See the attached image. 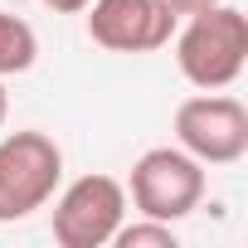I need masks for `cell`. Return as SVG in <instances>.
<instances>
[{"label":"cell","mask_w":248,"mask_h":248,"mask_svg":"<svg viewBox=\"0 0 248 248\" xmlns=\"http://www.w3.org/2000/svg\"><path fill=\"white\" fill-rule=\"evenodd\" d=\"M170 39H175V68L200 93H219L238 83L248 63V15L224 0L200 15H185V30H175Z\"/></svg>","instance_id":"1"},{"label":"cell","mask_w":248,"mask_h":248,"mask_svg":"<svg viewBox=\"0 0 248 248\" xmlns=\"http://www.w3.org/2000/svg\"><path fill=\"white\" fill-rule=\"evenodd\" d=\"M175 25L180 15L166 0H88V39L107 54H156Z\"/></svg>","instance_id":"6"},{"label":"cell","mask_w":248,"mask_h":248,"mask_svg":"<svg viewBox=\"0 0 248 248\" xmlns=\"http://www.w3.org/2000/svg\"><path fill=\"white\" fill-rule=\"evenodd\" d=\"M127 219V185L117 175H78L54 200V243L59 248H102Z\"/></svg>","instance_id":"5"},{"label":"cell","mask_w":248,"mask_h":248,"mask_svg":"<svg viewBox=\"0 0 248 248\" xmlns=\"http://www.w3.org/2000/svg\"><path fill=\"white\" fill-rule=\"evenodd\" d=\"M39 59V34L30 20L10 15V10H0V78H10V73H30Z\"/></svg>","instance_id":"7"},{"label":"cell","mask_w":248,"mask_h":248,"mask_svg":"<svg viewBox=\"0 0 248 248\" xmlns=\"http://www.w3.org/2000/svg\"><path fill=\"white\" fill-rule=\"evenodd\" d=\"M5 117H10V97H5V83H0V127H5Z\"/></svg>","instance_id":"11"},{"label":"cell","mask_w":248,"mask_h":248,"mask_svg":"<svg viewBox=\"0 0 248 248\" xmlns=\"http://www.w3.org/2000/svg\"><path fill=\"white\" fill-rule=\"evenodd\" d=\"M63 180V151L49 132H10L0 141V224L30 219L54 200Z\"/></svg>","instance_id":"3"},{"label":"cell","mask_w":248,"mask_h":248,"mask_svg":"<svg viewBox=\"0 0 248 248\" xmlns=\"http://www.w3.org/2000/svg\"><path fill=\"white\" fill-rule=\"evenodd\" d=\"M112 243H117V248H175V229H170L166 219H146V214H137L132 224L122 219V229L112 233Z\"/></svg>","instance_id":"8"},{"label":"cell","mask_w":248,"mask_h":248,"mask_svg":"<svg viewBox=\"0 0 248 248\" xmlns=\"http://www.w3.org/2000/svg\"><path fill=\"white\" fill-rule=\"evenodd\" d=\"M44 10H54V15H83L88 10V0H39Z\"/></svg>","instance_id":"9"},{"label":"cell","mask_w":248,"mask_h":248,"mask_svg":"<svg viewBox=\"0 0 248 248\" xmlns=\"http://www.w3.org/2000/svg\"><path fill=\"white\" fill-rule=\"evenodd\" d=\"M175 146L190 151L200 166H233L248 156V107L238 97L195 93L175 107Z\"/></svg>","instance_id":"4"},{"label":"cell","mask_w":248,"mask_h":248,"mask_svg":"<svg viewBox=\"0 0 248 248\" xmlns=\"http://www.w3.org/2000/svg\"><path fill=\"white\" fill-rule=\"evenodd\" d=\"M127 200L137 214L146 219H166L180 224L200 209L204 200V166L180 151V146H151L132 161V180H127Z\"/></svg>","instance_id":"2"},{"label":"cell","mask_w":248,"mask_h":248,"mask_svg":"<svg viewBox=\"0 0 248 248\" xmlns=\"http://www.w3.org/2000/svg\"><path fill=\"white\" fill-rule=\"evenodd\" d=\"M166 5H170L175 15H200V10H209V5H219V0H166Z\"/></svg>","instance_id":"10"}]
</instances>
